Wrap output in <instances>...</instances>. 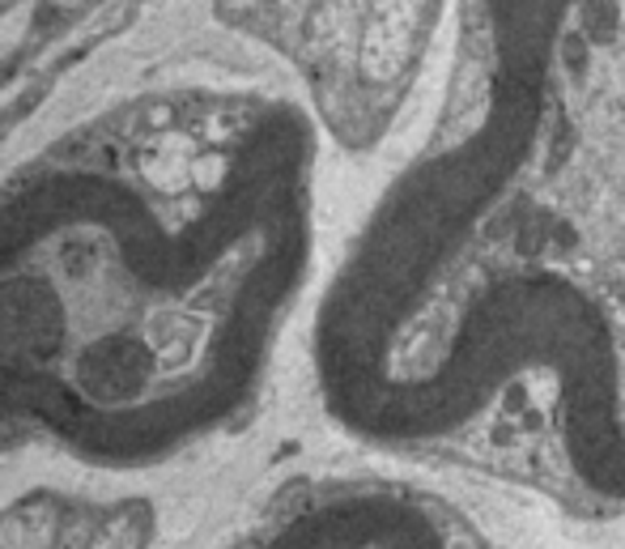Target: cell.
<instances>
[{"label":"cell","instance_id":"6da1fadb","mask_svg":"<svg viewBox=\"0 0 625 549\" xmlns=\"http://www.w3.org/2000/svg\"><path fill=\"white\" fill-rule=\"evenodd\" d=\"M307 349L324 414L388 451L541 393L578 490L625 511V0H451L439 111Z\"/></svg>","mask_w":625,"mask_h":549},{"label":"cell","instance_id":"7a4b0ae2","mask_svg":"<svg viewBox=\"0 0 625 549\" xmlns=\"http://www.w3.org/2000/svg\"><path fill=\"white\" fill-rule=\"evenodd\" d=\"M319 136L289 94L166 90L0 180V456L150 472L260 396L315 273Z\"/></svg>","mask_w":625,"mask_h":549},{"label":"cell","instance_id":"3957f363","mask_svg":"<svg viewBox=\"0 0 625 549\" xmlns=\"http://www.w3.org/2000/svg\"><path fill=\"white\" fill-rule=\"evenodd\" d=\"M235 549H455L443 516L396 486H332L286 507Z\"/></svg>","mask_w":625,"mask_h":549}]
</instances>
